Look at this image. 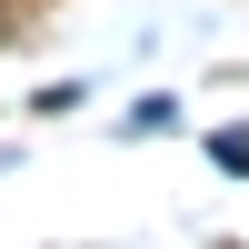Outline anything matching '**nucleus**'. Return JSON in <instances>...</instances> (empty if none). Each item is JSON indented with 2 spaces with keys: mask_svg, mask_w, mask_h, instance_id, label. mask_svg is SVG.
<instances>
[{
  "mask_svg": "<svg viewBox=\"0 0 249 249\" xmlns=\"http://www.w3.org/2000/svg\"><path fill=\"white\" fill-rule=\"evenodd\" d=\"M210 160H219V170H249V130H219V150H210Z\"/></svg>",
  "mask_w": 249,
  "mask_h": 249,
  "instance_id": "nucleus-1",
  "label": "nucleus"
}]
</instances>
